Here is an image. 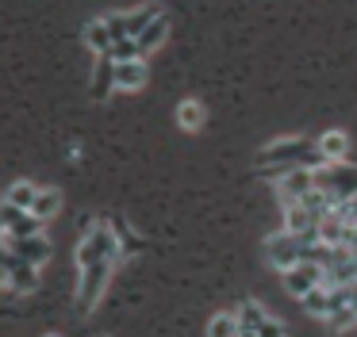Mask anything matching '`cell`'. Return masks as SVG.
<instances>
[{"mask_svg":"<svg viewBox=\"0 0 357 337\" xmlns=\"http://www.w3.org/2000/svg\"><path fill=\"white\" fill-rule=\"evenodd\" d=\"M0 288H8V249L0 245Z\"/></svg>","mask_w":357,"mask_h":337,"instance_id":"cell-29","label":"cell"},{"mask_svg":"<svg viewBox=\"0 0 357 337\" xmlns=\"http://www.w3.org/2000/svg\"><path fill=\"white\" fill-rule=\"evenodd\" d=\"M165 31H169V19H165V15H154V23H150V27L142 31L139 38H135V42H139V50H142V58H146V54L154 50V46H162Z\"/></svg>","mask_w":357,"mask_h":337,"instance_id":"cell-17","label":"cell"},{"mask_svg":"<svg viewBox=\"0 0 357 337\" xmlns=\"http://www.w3.org/2000/svg\"><path fill=\"white\" fill-rule=\"evenodd\" d=\"M104 58H112L116 65H123V61H139L142 50H139V42H135V38H119V42H112V50L104 54Z\"/></svg>","mask_w":357,"mask_h":337,"instance_id":"cell-24","label":"cell"},{"mask_svg":"<svg viewBox=\"0 0 357 337\" xmlns=\"http://www.w3.org/2000/svg\"><path fill=\"white\" fill-rule=\"evenodd\" d=\"M73 257H77V268H89V265H100V260H119V257H123L112 222H93L89 230H81Z\"/></svg>","mask_w":357,"mask_h":337,"instance_id":"cell-2","label":"cell"},{"mask_svg":"<svg viewBox=\"0 0 357 337\" xmlns=\"http://www.w3.org/2000/svg\"><path fill=\"white\" fill-rule=\"evenodd\" d=\"M315 226H319V219H315V214H311L303 203L284 207V230H288V234L300 237V234H307V230H315Z\"/></svg>","mask_w":357,"mask_h":337,"instance_id":"cell-13","label":"cell"},{"mask_svg":"<svg viewBox=\"0 0 357 337\" xmlns=\"http://www.w3.org/2000/svg\"><path fill=\"white\" fill-rule=\"evenodd\" d=\"M39 191H43V188H35L31 180H16L8 191H4V203L20 207V211H31V207H35V199H39Z\"/></svg>","mask_w":357,"mask_h":337,"instance_id":"cell-16","label":"cell"},{"mask_svg":"<svg viewBox=\"0 0 357 337\" xmlns=\"http://www.w3.org/2000/svg\"><path fill=\"white\" fill-rule=\"evenodd\" d=\"M154 15H162V8H158V4H142V8H135V12H127V35L139 38L142 31L154 23Z\"/></svg>","mask_w":357,"mask_h":337,"instance_id":"cell-18","label":"cell"},{"mask_svg":"<svg viewBox=\"0 0 357 337\" xmlns=\"http://www.w3.org/2000/svg\"><path fill=\"white\" fill-rule=\"evenodd\" d=\"M0 245H4V242H0Z\"/></svg>","mask_w":357,"mask_h":337,"instance_id":"cell-31","label":"cell"},{"mask_svg":"<svg viewBox=\"0 0 357 337\" xmlns=\"http://www.w3.org/2000/svg\"><path fill=\"white\" fill-rule=\"evenodd\" d=\"M242 329H238V318H234L231 311H223V314H215V318L208 322V337H238Z\"/></svg>","mask_w":357,"mask_h":337,"instance_id":"cell-23","label":"cell"},{"mask_svg":"<svg viewBox=\"0 0 357 337\" xmlns=\"http://www.w3.org/2000/svg\"><path fill=\"white\" fill-rule=\"evenodd\" d=\"M326 326H331V329H338V334H342V329L357 326V311H354V306H342V311H334L331 318H326Z\"/></svg>","mask_w":357,"mask_h":337,"instance_id":"cell-26","label":"cell"},{"mask_svg":"<svg viewBox=\"0 0 357 337\" xmlns=\"http://www.w3.org/2000/svg\"><path fill=\"white\" fill-rule=\"evenodd\" d=\"M4 249L20 260H31V265H47L50 260V237H4Z\"/></svg>","mask_w":357,"mask_h":337,"instance_id":"cell-9","label":"cell"},{"mask_svg":"<svg viewBox=\"0 0 357 337\" xmlns=\"http://www.w3.org/2000/svg\"><path fill=\"white\" fill-rule=\"evenodd\" d=\"M85 42H89V50H96V58H104V54L112 50V35H108V23L104 19H93L85 27Z\"/></svg>","mask_w":357,"mask_h":337,"instance_id":"cell-20","label":"cell"},{"mask_svg":"<svg viewBox=\"0 0 357 337\" xmlns=\"http://www.w3.org/2000/svg\"><path fill=\"white\" fill-rule=\"evenodd\" d=\"M0 214H4V237H39L43 234V222L31 211H20V207L0 199Z\"/></svg>","mask_w":357,"mask_h":337,"instance_id":"cell-7","label":"cell"},{"mask_svg":"<svg viewBox=\"0 0 357 337\" xmlns=\"http://www.w3.org/2000/svg\"><path fill=\"white\" fill-rule=\"evenodd\" d=\"M280 276H284V288L292 291L296 299H303L307 291L323 288V268H319V265H307V260H300L296 268H288V272H280Z\"/></svg>","mask_w":357,"mask_h":337,"instance_id":"cell-8","label":"cell"},{"mask_svg":"<svg viewBox=\"0 0 357 337\" xmlns=\"http://www.w3.org/2000/svg\"><path fill=\"white\" fill-rule=\"evenodd\" d=\"M311 188H315V168H288V173L277 176V196L284 207L300 203Z\"/></svg>","mask_w":357,"mask_h":337,"instance_id":"cell-6","label":"cell"},{"mask_svg":"<svg viewBox=\"0 0 357 337\" xmlns=\"http://www.w3.org/2000/svg\"><path fill=\"white\" fill-rule=\"evenodd\" d=\"M315 188L334 196L338 203L357 196V168L346 165V161H326V165L315 168Z\"/></svg>","mask_w":357,"mask_h":337,"instance_id":"cell-3","label":"cell"},{"mask_svg":"<svg viewBox=\"0 0 357 337\" xmlns=\"http://www.w3.org/2000/svg\"><path fill=\"white\" fill-rule=\"evenodd\" d=\"M112 268H116V260H100V265H89V268H77L81 283H77V311L89 314L96 303H100L104 288H108L112 280Z\"/></svg>","mask_w":357,"mask_h":337,"instance_id":"cell-4","label":"cell"},{"mask_svg":"<svg viewBox=\"0 0 357 337\" xmlns=\"http://www.w3.org/2000/svg\"><path fill=\"white\" fill-rule=\"evenodd\" d=\"M234 318H238V329L242 334H254L257 326H261L269 314H265V306L261 303H254V299H242L238 303V311H234Z\"/></svg>","mask_w":357,"mask_h":337,"instance_id":"cell-15","label":"cell"},{"mask_svg":"<svg viewBox=\"0 0 357 337\" xmlns=\"http://www.w3.org/2000/svg\"><path fill=\"white\" fill-rule=\"evenodd\" d=\"M265 257H269L273 268H280V272H288V268L300 265L303 257V242L296 234H288V230H277V234L265 242Z\"/></svg>","mask_w":357,"mask_h":337,"instance_id":"cell-5","label":"cell"},{"mask_svg":"<svg viewBox=\"0 0 357 337\" xmlns=\"http://www.w3.org/2000/svg\"><path fill=\"white\" fill-rule=\"evenodd\" d=\"M116 88V61L112 58H96V73H93V96L108 100V92Z\"/></svg>","mask_w":357,"mask_h":337,"instance_id":"cell-14","label":"cell"},{"mask_svg":"<svg viewBox=\"0 0 357 337\" xmlns=\"http://www.w3.org/2000/svg\"><path fill=\"white\" fill-rule=\"evenodd\" d=\"M112 230H116L119 253H139V249H142V242L135 237V230L127 226V219H123V214H116V219H112Z\"/></svg>","mask_w":357,"mask_h":337,"instance_id":"cell-22","label":"cell"},{"mask_svg":"<svg viewBox=\"0 0 357 337\" xmlns=\"http://www.w3.org/2000/svg\"><path fill=\"white\" fill-rule=\"evenodd\" d=\"M146 84V61H123V65H116V88H127V92H135V88H142Z\"/></svg>","mask_w":357,"mask_h":337,"instance_id":"cell-12","label":"cell"},{"mask_svg":"<svg viewBox=\"0 0 357 337\" xmlns=\"http://www.w3.org/2000/svg\"><path fill=\"white\" fill-rule=\"evenodd\" d=\"M257 165H261V173H288V168H319L326 165L323 153H319L315 138H280V142L265 146L261 153H257Z\"/></svg>","mask_w":357,"mask_h":337,"instance_id":"cell-1","label":"cell"},{"mask_svg":"<svg viewBox=\"0 0 357 337\" xmlns=\"http://www.w3.org/2000/svg\"><path fill=\"white\" fill-rule=\"evenodd\" d=\"M0 242H4V214H0Z\"/></svg>","mask_w":357,"mask_h":337,"instance_id":"cell-30","label":"cell"},{"mask_svg":"<svg viewBox=\"0 0 357 337\" xmlns=\"http://www.w3.org/2000/svg\"><path fill=\"white\" fill-rule=\"evenodd\" d=\"M315 146H319V153H323V161H346V153H349V138L342 134V130H326V134H319Z\"/></svg>","mask_w":357,"mask_h":337,"instance_id":"cell-11","label":"cell"},{"mask_svg":"<svg viewBox=\"0 0 357 337\" xmlns=\"http://www.w3.org/2000/svg\"><path fill=\"white\" fill-rule=\"evenodd\" d=\"M300 303H303V311H307V314H315V318H331V311H334V306H331V288H315V291H307V295H303L300 299Z\"/></svg>","mask_w":357,"mask_h":337,"instance_id":"cell-19","label":"cell"},{"mask_svg":"<svg viewBox=\"0 0 357 337\" xmlns=\"http://www.w3.org/2000/svg\"><path fill=\"white\" fill-rule=\"evenodd\" d=\"M39 288V265H31V260H20L8 253V291H20V295H27V291Z\"/></svg>","mask_w":357,"mask_h":337,"instance_id":"cell-10","label":"cell"},{"mask_svg":"<svg viewBox=\"0 0 357 337\" xmlns=\"http://www.w3.org/2000/svg\"><path fill=\"white\" fill-rule=\"evenodd\" d=\"M177 123L185 130H200L204 127V107L196 104V100H185V104L177 107Z\"/></svg>","mask_w":357,"mask_h":337,"instance_id":"cell-25","label":"cell"},{"mask_svg":"<svg viewBox=\"0 0 357 337\" xmlns=\"http://www.w3.org/2000/svg\"><path fill=\"white\" fill-rule=\"evenodd\" d=\"M104 23H108V35H112V42H119V38H131V35H127V12L104 15Z\"/></svg>","mask_w":357,"mask_h":337,"instance_id":"cell-27","label":"cell"},{"mask_svg":"<svg viewBox=\"0 0 357 337\" xmlns=\"http://www.w3.org/2000/svg\"><path fill=\"white\" fill-rule=\"evenodd\" d=\"M254 334H257V337H288V334H284V326H280L277 318H265L261 326L254 329Z\"/></svg>","mask_w":357,"mask_h":337,"instance_id":"cell-28","label":"cell"},{"mask_svg":"<svg viewBox=\"0 0 357 337\" xmlns=\"http://www.w3.org/2000/svg\"><path fill=\"white\" fill-rule=\"evenodd\" d=\"M58 207H62V196H58L54 188H43L39 199H35V207H31V214L39 222H47V219H54V214H58Z\"/></svg>","mask_w":357,"mask_h":337,"instance_id":"cell-21","label":"cell"}]
</instances>
